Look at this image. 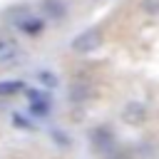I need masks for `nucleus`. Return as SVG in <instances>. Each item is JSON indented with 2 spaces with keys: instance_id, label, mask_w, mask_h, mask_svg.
Masks as SVG:
<instances>
[{
  "instance_id": "obj_2",
  "label": "nucleus",
  "mask_w": 159,
  "mask_h": 159,
  "mask_svg": "<svg viewBox=\"0 0 159 159\" xmlns=\"http://www.w3.org/2000/svg\"><path fill=\"white\" fill-rule=\"evenodd\" d=\"M20 57V47L12 37H0V65H12Z\"/></svg>"
},
{
  "instance_id": "obj_5",
  "label": "nucleus",
  "mask_w": 159,
  "mask_h": 159,
  "mask_svg": "<svg viewBox=\"0 0 159 159\" xmlns=\"http://www.w3.org/2000/svg\"><path fill=\"white\" fill-rule=\"evenodd\" d=\"M35 80H37V84H40L42 89H55V87L60 84V77H57L52 70H37Z\"/></svg>"
},
{
  "instance_id": "obj_11",
  "label": "nucleus",
  "mask_w": 159,
  "mask_h": 159,
  "mask_svg": "<svg viewBox=\"0 0 159 159\" xmlns=\"http://www.w3.org/2000/svg\"><path fill=\"white\" fill-rule=\"evenodd\" d=\"M12 124H15V127H25V129H30V127H32V124H27V122H25V117H20V114H12Z\"/></svg>"
},
{
  "instance_id": "obj_6",
  "label": "nucleus",
  "mask_w": 159,
  "mask_h": 159,
  "mask_svg": "<svg viewBox=\"0 0 159 159\" xmlns=\"http://www.w3.org/2000/svg\"><path fill=\"white\" fill-rule=\"evenodd\" d=\"M42 7H45V12H47L50 17H55V20H60V17L67 15V5H65L62 0H45Z\"/></svg>"
},
{
  "instance_id": "obj_9",
  "label": "nucleus",
  "mask_w": 159,
  "mask_h": 159,
  "mask_svg": "<svg viewBox=\"0 0 159 159\" xmlns=\"http://www.w3.org/2000/svg\"><path fill=\"white\" fill-rule=\"evenodd\" d=\"M27 99L30 102H50L47 92H42V89H27Z\"/></svg>"
},
{
  "instance_id": "obj_3",
  "label": "nucleus",
  "mask_w": 159,
  "mask_h": 159,
  "mask_svg": "<svg viewBox=\"0 0 159 159\" xmlns=\"http://www.w3.org/2000/svg\"><path fill=\"white\" fill-rule=\"evenodd\" d=\"M122 117H124V122H127V124H139V122H144V119H147V107H144V104H139V102H129V104L124 107Z\"/></svg>"
},
{
  "instance_id": "obj_8",
  "label": "nucleus",
  "mask_w": 159,
  "mask_h": 159,
  "mask_svg": "<svg viewBox=\"0 0 159 159\" xmlns=\"http://www.w3.org/2000/svg\"><path fill=\"white\" fill-rule=\"evenodd\" d=\"M139 10L144 15H159V0H142L139 2Z\"/></svg>"
},
{
  "instance_id": "obj_12",
  "label": "nucleus",
  "mask_w": 159,
  "mask_h": 159,
  "mask_svg": "<svg viewBox=\"0 0 159 159\" xmlns=\"http://www.w3.org/2000/svg\"><path fill=\"white\" fill-rule=\"evenodd\" d=\"M94 2H97V0H94Z\"/></svg>"
},
{
  "instance_id": "obj_10",
  "label": "nucleus",
  "mask_w": 159,
  "mask_h": 159,
  "mask_svg": "<svg viewBox=\"0 0 159 159\" xmlns=\"http://www.w3.org/2000/svg\"><path fill=\"white\" fill-rule=\"evenodd\" d=\"M30 107H32V114L35 117H45L47 109H50V102H30Z\"/></svg>"
},
{
  "instance_id": "obj_1",
  "label": "nucleus",
  "mask_w": 159,
  "mask_h": 159,
  "mask_svg": "<svg viewBox=\"0 0 159 159\" xmlns=\"http://www.w3.org/2000/svg\"><path fill=\"white\" fill-rule=\"evenodd\" d=\"M99 42H102V35H99V30H84V32H80L75 40H72V50L75 52H92V50H97L99 47Z\"/></svg>"
},
{
  "instance_id": "obj_4",
  "label": "nucleus",
  "mask_w": 159,
  "mask_h": 159,
  "mask_svg": "<svg viewBox=\"0 0 159 159\" xmlns=\"http://www.w3.org/2000/svg\"><path fill=\"white\" fill-rule=\"evenodd\" d=\"M17 27L22 30V32H30V35H37V32H42V27H45V17L40 15H27V17H22V20H17Z\"/></svg>"
},
{
  "instance_id": "obj_7",
  "label": "nucleus",
  "mask_w": 159,
  "mask_h": 159,
  "mask_svg": "<svg viewBox=\"0 0 159 159\" xmlns=\"http://www.w3.org/2000/svg\"><path fill=\"white\" fill-rule=\"evenodd\" d=\"M22 89H25V84L20 80H15V82H0V94H17Z\"/></svg>"
}]
</instances>
